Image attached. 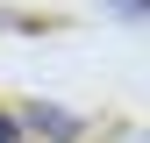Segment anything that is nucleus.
Listing matches in <instances>:
<instances>
[{"label":"nucleus","mask_w":150,"mask_h":143,"mask_svg":"<svg viewBox=\"0 0 150 143\" xmlns=\"http://www.w3.org/2000/svg\"><path fill=\"white\" fill-rule=\"evenodd\" d=\"M14 129H36V136H50V143H79V115H64V107H50V100H29Z\"/></svg>","instance_id":"nucleus-1"},{"label":"nucleus","mask_w":150,"mask_h":143,"mask_svg":"<svg viewBox=\"0 0 150 143\" xmlns=\"http://www.w3.org/2000/svg\"><path fill=\"white\" fill-rule=\"evenodd\" d=\"M107 7H115L122 22H143V0H107Z\"/></svg>","instance_id":"nucleus-2"},{"label":"nucleus","mask_w":150,"mask_h":143,"mask_svg":"<svg viewBox=\"0 0 150 143\" xmlns=\"http://www.w3.org/2000/svg\"><path fill=\"white\" fill-rule=\"evenodd\" d=\"M0 143H22V129H14V122H7V115H0Z\"/></svg>","instance_id":"nucleus-3"}]
</instances>
